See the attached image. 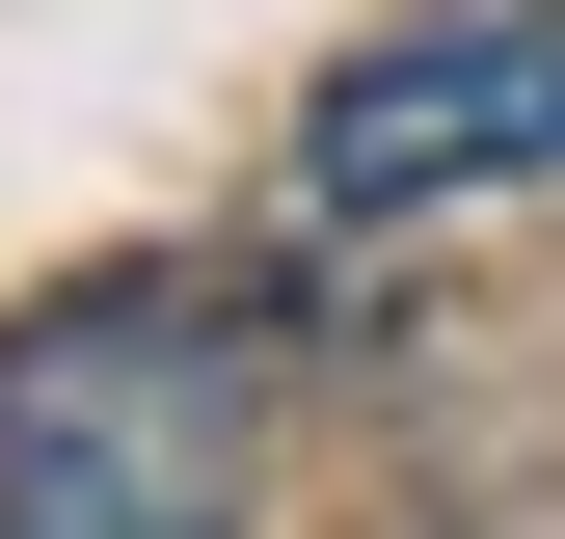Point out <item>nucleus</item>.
I'll return each instance as SVG.
<instances>
[{
	"label": "nucleus",
	"mask_w": 565,
	"mask_h": 539,
	"mask_svg": "<svg viewBox=\"0 0 565 539\" xmlns=\"http://www.w3.org/2000/svg\"><path fill=\"white\" fill-rule=\"evenodd\" d=\"M243 486H269V378L216 270H82L0 324V539H243Z\"/></svg>",
	"instance_id": "nucleus-1"
},
{
	"label": "nucleus",
	"mask_w": 565,
	"mask_h": 539,
	"mask_svg": "<svg viewBox=\"0 0 565 539\" xmlns=\"http://www.w3.org/2000/svg\"><path fill=\"white\" fill-rule=\"evenodd\" d=\"M565 162V0H404L377 54L297 82V216L323 243H404L458 189H539Z\"/></svg>",
	"instance_id": "nucleus-2"
}]
</instances>
